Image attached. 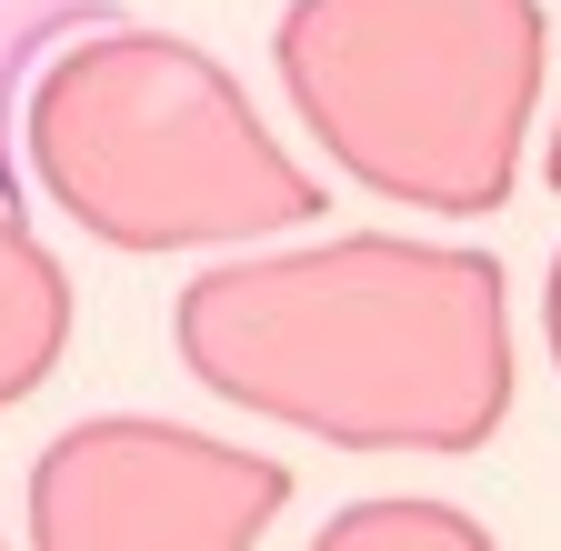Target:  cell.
<instances>
[{
  "instance_id": "6da1fadb",
  "label": "cell",
  "mask_w": 561,
  "mask_h": 551,
  "mask_svg": "<svg viewBox=\"0 0 561 551\" xmlns=\"http://www.w3.org/2000/svg\"><path fill=\"white\" fill-rule=\"evenodd\" d=\"M101 0H0V200H11V111H21V81H31V60L70 31V21H91Z\"/></svg>"
}]
</instances>
